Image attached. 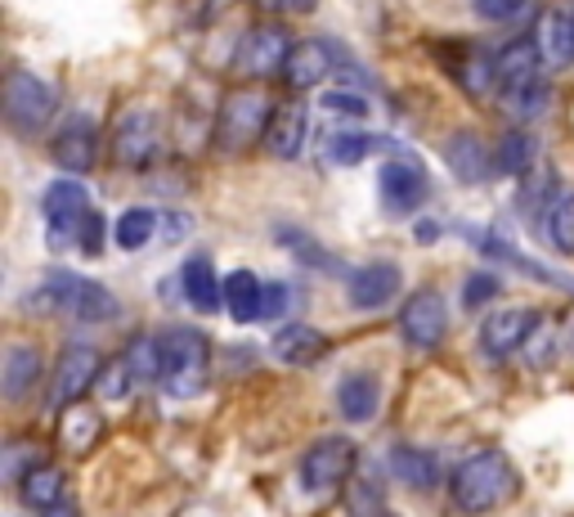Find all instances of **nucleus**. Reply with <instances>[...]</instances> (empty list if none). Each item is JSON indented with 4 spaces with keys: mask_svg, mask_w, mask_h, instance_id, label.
Returning a JSON list of instances; mask_svg holds the SVG:
<instances>
[{
    "mask_svg": "<svg viewBox=\"0 0 574 517\" xmlns=\"http://www.w3.org/2000/svg\"><path fill=\"white\" fill-rule=\"evenodd\" d=\"M544 226H548V239H552L557 252H574V194H561L552 203Z\"/></svg>",
    "mask_w": 574,
    "mask_h": 517,
    "instance_id": "obj_34",
    "label": "nucleus"
},
{
    "mask_svg": "<svg viewBox=\"0 0 574 517\" xmlns=\"http://www.w3.org/2000/svg\"><path fill=\"white\" fill-rule=\"evenodd\" d=\"M131 378H135V374H131V364H126V360L108 364L103 374H99V396H103V400H122L126 387H131Z\"/></svg>",
    "mask_w": 574,
    "mask_h": 517,
    "instance_id": "obj_35",
    "label": "nucleus"
},
{
    "mask_svg": "<svg viewBox=\"0 0 574 517\" xmlns=\"http://www.w3.org/2000/svg\"><path fill=\"white\" fill-rule=\"evenodd\" d=\"M391 472H395V482L413 486V491H431L436 486V477H440V459L431 450H413V446H400L391 455Z\"/></svg>",
    "mask_w": 574,
    "mask_h": 517,
    "instance_id": "obj_26",
    "label": "nucleus"
},
{
    "mask_svg": "<svg viewBox=\"0 0 574 517\" xmlns=\"http://www.w3.org/2000/svg\"><path fill=\"white\" fill-rule=\"evenodd\" d=\"M444 158L453 167L457 180H467V184H480L489 176V158H485V144L472 135V131H457L449 144H444Z\"/></svg>",
    "mask_w": 574,
    "mask_h": 517,
    "instance_id": "obj_23",
    "label": "nucleus"
},
{
    "mask_svg": "<svg viewBox=\"0 0 574 517\" xmlns=\"http://www.w3.org/2000/svg\"><path fill=\"white\" fill-rule=\"evenodd\" d=\"M82 252L86 256H99L103 252V216L99 212H90L86 226H82Z\"/></svg>",
    "mask_w": 574,
    "mask_h": 517,
    "instance_id": "obj_40",
    "label": "nucleus"
},
{
    "mask_svg": "<svg viewBox=\"0 0 574 517\" xmlns=\"http://www.w3.org/2000/svg\"><path fill=\"white\" fill-rule=\"evenodd\" d=\"M27 306L36 315H72V320H86V324H103L118 315V298L95 284V279H76V275H63L54 270L41 288L27 292Z\"/></svg>",
    "mask_w": 574,
    "mask_h": 517,
    "instance_id": "obj_1",
    "label": "nucleus"
},
{
    "mask_svg": "<svg viewBox=\"0 0 574 517\" xmlns=\"http://www.w3.org/2000/svg\"><path fill=\"white\" fill-rule=\"evenodd\" d=\"M152 230H158V212L131 207V212H122V220H118V248L139 252V248L152 239Z\"/></svg>",
    "mask_w": 574,
    "mask_h": 517,
    "instance_id": "obj_31",
    "label": "nucleus"
},
{
    "mask_svg": "<svg viewBox=\"0 0 574 517\" xmlns=\"http://www.w3.org/2000/svg\"><path fill=\"white\" fill-rule=\"evenodd\" d=\"M516 491V472L503 455H472L463 468L453 472V504L463 508V513H489V508H499L508 495Z\"/></svg>",
    "mask_w": 574,
    "mask_h": 517,
    "instance_id": "obj_2",
    "label": "nucleus"
},
{
    "mask_svg": "<svg viewBox=\"0 0 574 517\" xmlns=\"http://www.w3.org/2000/svg\"><path fill=\"white\" fill-rule=\"evenodd\" d=\"M395 288H400V266L373 262V266H364V270L351 275V302L359 311H377V306H387L395 298Z\"/></svg>",
    "mask_w": 574,
    "mask_h": 517,
    "instance_id": "obj_16",
    "label": "nucleus"
},
{
    "mask_svg": "<svg viewBox=\"0 0 574 517\" xmlns=\"http://www.w3.org/2000/svg\"><path fill=\"white\" fill-rule=\"evenodd\" d=\"M436 239H440L436 220H417V243H436Z\"/></svg>",
    "mask_w": 574,
    "mask_h": 517,
    "instance_id": "obj_42",
    "label": "nucleus"
},
{
    "mask_svg": "<svg viewBox=\"0 0 574 517\" xmlns=\"http://www.w3.org/2000/svg\"><path fill=\"white\" fill-rule=\"evenodd\" d=\"M337 405H341V414H346L351 423H368L377 414V405H381V387L373 374H351L346 383L337 387Z\"/></svg>",
    "mask_w": 574,
    "mask_h": 517,
    "instance_id": "obj_24",
    "label": "nucleus"
},
{
    "mask_svg": "<svg viewBox=\"0 0 574 517\" xmlns=\"http://www.w3.org/2000/svg\"><path fill=\"white\" fill-rule=\"evenodd\" d=\"M95 436H99V419L86 410V405H72V410L63 414V446L72 455H82V450H90Z\"/></svg>",
    "mask_w": 574,
    "mask_h": 517,
    "instance_id": "obj_32",
    "label": "nucleus"
},
{
    "mask_svg": "<svg viewBox=\"0 0 574 517\" xmlns=\"http://www.w3.org/2000/svg\"><path fill=\"white\" fill-rule=\"evenodd\" d=\"M288 306H292V288L288 284H270V288H265V315L260 320H279Z\"/></svg>",
    "mask_w": 574,
    "mask_h": 517,
    "instance_id": "obj_38",
    "label": "nucleus"
},
{
    "mask_svg": "<svg viewBox=\"0 0 574 517\" xmlns=\"http://www.w3.org/2000/svg\"><path fill=\"white\" fill-rule=\"evenodd\" d=\"M19 486H23V504H27V508H36V513L59 508V504H63V491H68L63 468H54V464H36Z\"/></svg>",
    "mask_w": 574,
    "mask_h": 517,
    "instance_id": "obj_22",
    "label": "nucleus"
},
{
    "mask_svg": "<svg viewBox=\"0 0 574 517\" xmlns=\"http://www.w3.org/2000/svg\"><path fill=\"white\" fill-rule=\"evenodd\" d=\"M377 190H381V199H387L391 216H408V212H417L427 203V167L413 154L395 149L387 158V167H381V176H377Z\"/></svg>",
    "mask_w": 574,
    "mask_h": 517,
    "instance_id": "obj_7",
    "label": "nucleus"
},
{
    "mask_svg": "<svg viewBox=\"0 0 574 517\" xmlns=\"http://www.w3.org/2000/svg\"><path fill=\"white\" fill-rule=\"evenodd\" d=\"M337 68V59H332V46L328 41H296L292 46V55H288V68H283V77H288V86L292 91H310V86H319L328 72Z\"/></svg>",
    "mask_w": 574,
    "mask_h": 517,
    "instance_id": "obj_15",
    "label": "nucleus"
},
{
    "mask_svg": "<svg viewBox=\"0 0 574 517\" xmlns=\"http://www.w3.org/2000/svg\"><path fill=\"white\" fill-rule=\"evenodd\" d=\"M46 517H76V508H72V504H68V500H63V504H59V508H50V513H46Z\"/></svg>",
    "mask_w": 574,
    "mask_h": 517,
    "instance_id": "obj_43",
    "label": "nucleus"
},
{
    "mask_svg": "<svg viewBox=\"0 0 574 517\" xmlns=\"http://www.w3.org/2000/svg\"><path fill=\"white\" fill-rule=\"evenodd\" d=\"M323 334L319 328H310V324H288V328H279L274 334V356L283 360V364H310V360H319L323 356Z\"/></svg>",
    "mask_w": 574,
    "mask_h": 517,
    "instance_id": "obj_25",
    "label": "nucleus"
},
{
    "mask_svg": "<svg viewBox=\"0 0 574 517\" xmlns=\"http://www.w3.org/2000/svg\"><path fill=\"white\" fill-rule=\"evenodd\" d=\"M476 10H480L485 19H493V23H508L512 14L525 10V0H476Z\"/></svg>",
    "mask_w": 574,
    "mask_h": 517,
    "instance_id": "obj_39",
    "label": "nucleus"
},
{
    "mask_svg": "<svg viewBox=\"0 0 574 517\" xmlns=\"http://www.w3.org/2000/svg\"><path fill=\"white\" fill-rule=\"evenodd\" d=\"M323 108H328V113H341V118H364L368 113V99L355 95V91H328Z\"/></svg>",
    "mask_w": 574,
    "mask_h": 517,
    "instance_id": "obj_37",
    "label": "nucleus"
},
{
    "mask_svg": "<svg viewBox=\"0 0 574 517\" xmlns=\"http://www.w3.org/2000/svg\"><path fill=\"white\" fill-rule=\"evenodd\" d=\"M112 154L126 171H144L158 158V122H152V113H144V108L122 113L118 127H112Z\"/></svg>",
    "mask_w": 574,
    "mask_h": 517,
    "instance_id": "obj_10",
    "label": "nucleus"
},
{
    "mask_svg": "<svg viewBox=\"0 0 574 517\" xmlns=\"http://www.w3.org/2000/svg\"><path fill=\"white\" fill-rule=\"evenodd\" d=\"M59 108V95L50 82H41L36 72H10L5 82V122L19 131V135H36L46 131L50 118Z\"/></svg>",
    "mask_w": 574,
    "mask_h": 517,
    "instance_id": "obj_6",
    "label": "nucleus"
},
{
    "mask_svg": "<svg viewBox=\"0 0 574 517\" xmlns=\"http://www.w3.org/2000/svg\"><path fill=\"white\" fill-rule=\"evenodd\" d=\"M224 311L239 324H252L265 315V284L252 270H234L224 279Z\"/></svg>",
    "mask_w": 574,
    "mask_h": 517,
    "instance_id": "obj_20",
    "label": "nucleus"
},
{
    "mask_svg": "<svg viewBox=\"0 0 574 517\" xmlns=\"http://www.w3.org/2000/svg\"><path fill=\"white\" fill-rule=\"evenodd\" d=\"M99 374H103V360H99V351H95V347H86V342H72V347L59 356L50 400H54V405H68V400H76V396H82L90 383H99Z\"/></svg>",
    "mask_w": 574,
    "mask_h": 517,
    "instance_id": "obj_13",
    "label": "nucleus"
},
{
    "mask_svg": "<svg viewBox=\"0 0 574 517\" xmlns=\"http://www.w3.org/2000/svg\"><path fill=\"white\" fill-rule=\"evenodd\" d=\"M265 5H274V10H288V14H301V10H310L315 0H265Z\"/></svg>",
    "mask_w": 574,
    "mask_h": 517,
    "instance_id": "obj_41",
    "label": "nucleus"
},
{
    "mask_svg": "<svg viewBox=\"0 0 574 517\" xmlns=\"http://www.w3.org/2000/svg\"><path fill=\"white\" fill-rule=\"evenodd\" d=\"M539 59H544V46L534 41V36H521V41H512L499 59H493V77H499V86L503 91H512V86H525V82H534L539 77Z\"/></svg>",
    "mask_w": 574,
    "mask_h": 517,
    "instance_id": "obj_17",
    "label": "nucleus"
},
{
    "mask_svg": "<svg viewBox=\"0 0 574 517\" xmlns=\"http://www.w3.org/2000/svg\"><path fill=\"white\" fill-rule=\"evenodd\" d=\"M381 149V140L373 135V131H332L328 140H323V158L332 163V167H359L368 154H377Z\"/></svg>",
    "mask_w": 574,
    "mask_h": 517,
    "instance_id": "obj_27",
    "label": "nucleus"
},
{
    "mask_svg": "<svg viewBox=\"0 0 574 517\" xmlns=\"http://www.w3.org/2000/svg\"><path fill=\"white\" fill-rule=\"evenodd\" d=\"M288 55H292V41L283 27H252L239 46V72L247 77H274V72L288 68Z\"/></svg>",
    "mask_w": 574,
    "mask_h": 517,
    "instance_id": "obj_11",
    "label": "nucleus"
},
{
    "mask_svg": "<svg viewBox=\"0 0 574 517\" xmlns=\"http://www.w3.org/2000/svg\"><path fill=\"white\" fill-rule=\"evenodd\" d=\"M400 334H404L408 347H423V351H431V347L444 342V334H449V311H444V298H440L436 288L413 292V298L404 302V311H400Z\"/></svg>",
    "mask_w": 574,
    "mask_h": 517,
    "instance_id": "obj_9",
    "label": "nucleus"
},
{
    "mask_svg": "<svg viewBox=\"0 0 574 517\" xmlns=\"http://www.w3.org/2000/svg\"><path fill=\"white\" fill-rule=\"evenodd\" d=\"M274 158H296L301 144H305V104L301 99H288L274 108V122H270V135H265Z\"/></svg>",
    "mask_w": 574,
    "mask_h": 517,
    "instance_id": "obj_19",
    "label": "nucleus"
},
{
    "mask_svg": "<svg viewBox=\"0 0 574 517\" xmlns=\"http://www.w3.org/2000/svg\"><path fill=\"white\" fill-rule=\"evenodd\" d=\"M534 135L529 131H512V135H503V144H499V154H493V171L499 176H525V171H534Z\"/></svg>",
    "mask_w": 574,
    "mask_h": 517,
    "instance_id": "obj_29",
    "label": "nucleus"
},
{
    "mask_svg": "<svg viewBox=\"0 0 574 517\" xmlns=\"http://www.w3.org/2000/svg\"><path fill=\"white\" fill-rule=\"evenodd\" d=\"M41 216H46V239L54 252H68L72 243H82V226H86V216H90V194H86V184L82 180H54L46 199H41Z\"/></svg>",
    "mask_w": 574,
    "mask_h": 517,
    "instance_id": "obj_4",
    "label": "nucleus"
},
{
    "mask_svg": "<svg viewBox=\"0 0 574 517\" xmlns=\"http://www.w3.org/2000/svg\"><path fill=\"white\" fill-rule=\"evenodd\" d=\"M539 46H544V59H548L552 68H565V63H574V14H565V10L548 14V23H544V36H539Z\"/></svg>",
    "mask_w": 574,
    "mask_h": 517,
    "instance_id": "obj_28",
    "label": "nucleus"
},
{
    "mask_svg": "<svg viewBox=\"0 0 574 517\" xmlns=\"http://www.w3.org/2000/svg\"><path fill=\"white\" fill-rule=\"evenodd\" d=\"M54 163L68 171V176H82V171H90L95 167V158H99V131H95V122L86 118V113H72L59 131H54Z\"/></svg>",
    "mask_w": 574,
    "mask_h": 517,
    "instance_id": "obj_12",
    "label": "nucleus"
},
{
    "mask_svg": "<svg viewBox=\"0 0 574 517\" xmlns=\"http://www.w3.org/2000/svg\"><path fill=\"white\" fill-rule=\"evenodd\" d=\"M529 328H534V311H529V306L489 311L485 324H480V347H485L489 360H503V356H512V351L525 347Z\"/></svg>",
    "mask_w": 574,
    "mask_h": 517,
    "instance_id": "obj_14",
    "label": "nucleus"
},
{
    "mask_svg": "<svg viewBox=\"0 0 574 517\" xmlns=\"http://www.w3.org/2000/svg\"><path fill=\"white\" fill-rule=\"evenodd\" d=\"M499 288H503V284H499V275H485V270H480V275H472V279H467V288H463V302L476 311V306H485V302H493V298H499Z\"/></svg>",
    "mask_w": 574,
    "mask_h": 517,
    "instance_id": "obj_36",
    "label": "nucleus"
},
{
    "mask_svg": "<svg viewBox=\"0 0 574 517\" xmlns=\"http://www.w3.org/2000/svg\"><path fill=\"white\" fill-rule=\"evenodd\" d=\"M270 122H274L270 99L256 95V91H239V95H229L224 108H220L216 140H220V149L243 154L247 144H256L260 135H270Z\"/></svg>",
    "mask_w": 574,
    "mask_h": 517,
    "instance_id": "obj_5",
    "label": "nucleus"
},
{
    "mask_svg": "<svg viewBox=\"0 0 574 517\" xmlns=\"http://www.w3.org/2000/svg\"><path fill=\"white\" fill-rule=\"evenodd\" d=\"M351 468H355V446H351V441L346 436H323V441H315V446L305 450L301 482H305V491L323 495V491H337L341 482H346Z\"/></svg>",
    "mask_w": 574,
    "mask_h": 517,
    "instance_id": "obj_8",
    "label": "nucleus"
},
{
    "mask_svg": "<svg viewBox=\"0 0 574 517\" xmlns=\"http://www.w3.org/2000/svg\"><path fill=\"white\" fill-rule=\"evenodd\" d=\"M548 82L544 77H534V82H525V86H512V91H503V99H508V108L516 118H539L544 108H548Z\"/></svg>",
    "mask_w": 574,
    "mask_h": 517,
    "instance_id": "obj_33",
    "label": "nucleus"
},
{
    "mask_svg": "<svg viewBox=\"0 0 574 517\" xmlns=\"http://www.w3.org/2000/svg\"><path fill=\"white\" fill-rule=\"evenodd\" d=\"M5 400H23L36 383H41V351L27 347V342H14L5 351Z\"/></svg>",
    "mask_w": 574,
    "mask_h": 517,
    "instance_id": "obj_21",
    "label": "nucleus"
},
{
    "mask_svg": "<svg viewBox=\"0 0 574 517\" xmlns=\"http://www.w3.org/2000/svg\"><path fill=\"white\" fill-rule=\"evenodd\" d=\"M162 383L171 396H198L207 387V338L194 328L162 334Z\"/></svg>",
    "mask_w": 574,
    "mask_h": 517,
    "instance_id": "obj_3",
    "label": "nucleus"
},
{
    "mask_svg": "<svg viewBox=\"0 0 574 517\" xmlns=\"http://www.w3.org/2000/svg\"><path fill=\"white\" fill-rule=\"evenodd\" d=\"M126 364L135 383H162V338H135L126 347Z\"/></svg>",
    "mask_w": 574,
    "mask_h": 517,
    "instance_id": "obj_30",
    "label": "nucleus"
},
{
    "mask_svg": "<svg viewBox=\"0 0 574 517\" xmlns=\"http://www.w3.org/2000/svg\"><path fill=\"white\" fill-rule=\"evenodd\" d=\"M180 288H184V298L194 311H216L224 302V284L216 279V266L207 256H188L180 266Z\"/></svg>",
    "mask_w": 574,
    "mask_h": 517,
    "instance_id": "obj_18",
    "label": "nucleus"
}]
</instances>
